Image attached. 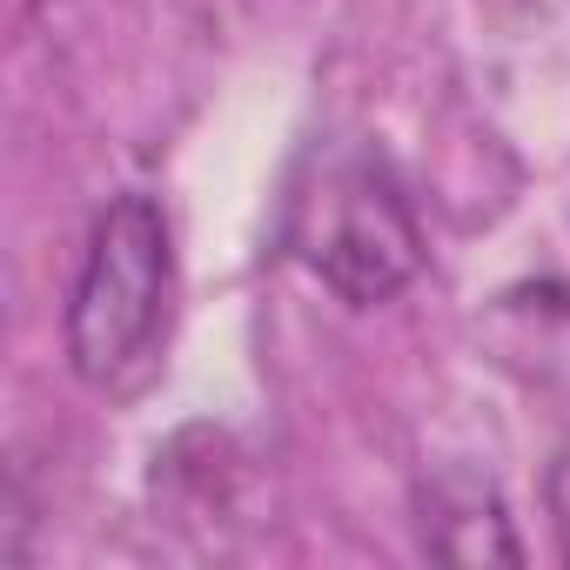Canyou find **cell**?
Instances as JSON below:
<instances>
[{
    "label": "cell",
    "instance_id": "1",
    "mask_svg": "<svg viewBox=\"0 0 570 570\" xmlns=\"http://www.w3.org/2000/svg\"><path fill=\"white\" fill-rule=\"evenodd\" d=\"M168 323H175L168 208L148 188H121L95 215L81 275L68 289V316H61L68 370L95 396H141L161 370Z\"/></svg>",
    "mask_w": 570,
    "mask_h": 570
},
{
    "label": "cell",
    "instance_id": "2",
    "mask_svg": "<svg viewBox=\"0 0 570 570\" xmlns=\"http://www.w3.org/2000/svg\"><path fill=\"white\" fill-rule=\"evenodd\" d=\"M282 248L350 309H376L403 296L423 268L416 208L396 168L363 141H316L303 155L289 181V208H282Z\"/></svg>",
    "mask_w": 570,
    "mask_h": 570
},
{
    "label": "cell",
    "instance_id": "3",
    "mask_svg": "<svg viewBox=\"0 0 570 570\" xmlns=\"http://www.w3.org/2000/svg\"><path fill=\"white\" fill-rule=\"evenodd\" d=\"M416 537L443 563H523L510 503L476 463H443L416 483Z\"/></svg>",
    "mask_w": 570,
    "mask_h": 570
},
{
    "label": "cell",
    "instance_id": "4",
    "mask_svg": "<svg viewBox=\"0 0 570 570\" xmlns=\"http://www.w3.org/2000/svg\"><path fill=\"white\" fill-rule=\"evenodd\" d=\"M543 510H550V530H557V557L570 563V450H557L550 470H543Z\"/></svg>",
    "mask_w": 570,
    "mask_h": 570
},
{
    "label": "cell",
    "instance_id": "5",
    "mask_svg": "<svg viewBox=\"0 0 570 570\" xmlns=\"http://www.w3.org/2000/svg\"><path fill=\"white\" fill-rule=\"evenodd\" d=\"M41 8H48V0H41Z\"/></svg>",
    "mask_w": 570,
    "mask_h": 570
}]
</instances>
